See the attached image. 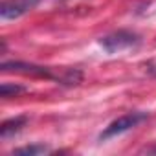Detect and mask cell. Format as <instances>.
Masks as SVG:
<instances>
[{
	"label": "cell",
	"instance_id": "7a4b0ae2",
	"mask_svg": "<svg viewBox=\"0 0 156 156\" xmlns=\"http://www.w3.org/2000/svg\"><path fill=\"white\" fill-rule=\"evenodd\" d=\"M2 72H11V73H22V75H30V77H44V79H51L57 83H62V73H53L51 68L48 66H41V64H33V62H24V61H4L2 62Z\"/></svg>",
	"mask_w": 156,
	"mask_h": 156
},
{
	"label": "cell",
	"instance_id": "6da1fadb",
	"mask_svg": "<svg viewBox=\"0 0 156 156\" xmlns=\"http://www.w3.org/2000/svg\"><path fill=\"white\" fill-rule=\"evenodd\" d=\"M140 44H141V37L130 30H118L99 39V46L110 55L125 51V50H132Z\"/></svg>",
	"mask_w": 156,
	"mask_h": 156
},
{
	"label": "cell",
	"instance_id": "52a82bcc",
	"mask_svg": "<svg viewBox=\"0 0 156 156\" xmlns=\"http://www.w3.org/2000/svg\"><path fill=\"white\" fill-rule=\"evenodd\" d=\"M44 152H50V147H46L44 143H33V145L19 147L13 151V154H24V156H35V154H44Z\"/></svg>",
	"mask_w": 156,
	"mask_h": 156
},
{
	"label": "cell",
	"instance_id": "ba28073f",
	"mask_svg": "<svg viewBox=\"0 0 156 156\" xmlns=\"http://www.w3.org/2000/svg\"><path fill=\"white\" fill-rule=\"evenodd\" d=\"M151 152H156V147H152V149H151Z\"/></svg>",
	"mask_w": 156,
	"mask_h": 156
},
{
	"label": "cell",
	"instance_id": "5b68a950",
	"mask_svg": "<svg viewBox=\"0 0 156 156\" xmlns=\"http://www.w3.org/2000/svg\"><path fill=\"white\" fill-rule=\"evenodd\" d=\"M28 123V116H15V118H9L2 123V127H0V136H2V140H8L15 134H19Z\"/></svg>",
	"mask_w": 156,
	"mask_h": 156
},
{
	"label": "cell",
	"instance_id": "3957f363",
	"mask_svg": "<svg viewBox=\"0 0 156 156\" xmlns=\"http://www.w3.org/2000/svg\"><path fill=\"white\" fill-rule=\"evenodd\" d=\"M149 118L147 112H129V114H123L119 116L118 119L110 121L99 134V140L101 141H107L110 138H116V136H121L129 130H132L134 127H138L140 123H143L145 119Z\"/></svg>",
	"mask_w": 156,
	"mask_h": 156
},
{
	"label": "cell",
	"instance_id": "8992f818",
	"mask_svg": "<svg viewBox=\"0 0 156 156\" xmlns=\"http://www.w3.org/2000/svg\"><path fill=\"white\" fill-rule=\"evenodd\" d=\"M28 92L26 87L22 85H15V83H2V87H0V94H2L4 99H9V98H19L20 94Z\"/></svg>",
	"mask_w": 156,
	"mask_h": 156
},
{
	"label": "cell",
	"instance_id": "277c9868",
	"mask_svg": "<svg viewBox=\"0 0 156 156\" xmlns=\"http://www.w3.org/2000/svg\"><path fill=\"white\" fill-rule=\"evenodd\" d=\"M41 0H4L0 6V19L2 20H15L30 13L39 6Z\"/></svg>",
	"mask_w": 156,
	"mask_h": 156
}]
</instances>
